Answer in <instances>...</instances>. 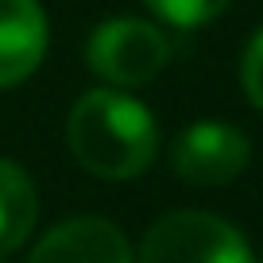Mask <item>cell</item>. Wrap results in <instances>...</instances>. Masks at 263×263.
I'll use <instances>...</instances> for the list:
<instances>
[{"label": "cell", "mask_w": 263, "mask_h": 263, "mask_svg": "<svg viewBox=\"0 0 263 263\" xmlns=\"http://www.w3.org/2000/svg\"><path fill=\"white\" fill-rule=\"evenodd\" d=\"M66 140L74 159L97 178H132L155 159V120L140 101L116 89H93L70 112Z\"/></svg>", "instance_id": "1"}, {"label": "cell", "mask_w": 263, "mask_h": 263, "mask_svg": "<svg viewBox=\"0 0 263 263\" xmlns=\"http://www.w3.org/2000/svg\"><path fill=\"white\" fill-rule=\"evenodd\" d=\"M140 263H252V252L229 221L182 209L147 232Z\"/></svg>", "instance_id": "2"}, {"label": "cell", "mask_w": 263, "mask_h": 263, "mask_svg": "<svg viewBox=\"0 0 263 263\" xmlns=\"http://www.w3.org/2000/svg\"><path fill=\"white\" fill-rule=\"evenodd\" d=\"M89 70L112 85H147L171 62V43L155 24L143 20H108L89 35Z\"/></svg>", "instance_id": "3"}, {"label": "cell", "mask_w": 263, "mask_h": 263, "mask_svg": "<svg viewBox=\"0 0 263 263\" xmlns=\"http://www.w3.org/2000/svg\"><path fill=\"white\" fill-rule=\"evenodd\" d=\"M248 136L229 120H197L171 147V163L190 186H224L248 166Z\"/></svg>", "instance_id": "4"}, {"label": "cell", "mask_w": 263, "mask_h": 263, "mask_svg": "<svg viewBox=\"0 0 263 263\" xmlns=\"http://www.w3.org/2000/svg\"><path fill=\"white\" fill-rule=\"evenodd\" d=\"M27 263H132V248L116 224L101 217H74L50 229Z\"/></svg>", "instance_id": "5"}, {"label": "cell", "mask_w": 263, "mask_h": 263, "mask_svg": "<svg viewBox=\"0 0 263 263\" xmlns=\"http://www.w3.org/2000/svg\"><path fill=\"white\" fill-rule=\"evenodd\" d=\"M47 20L39 0H0V85H16L43 62Z\"/></svg>", "instance_id": "6"}, {"label": "cell", "mask_w": 263, "mask_h": 263, "mask_svg": "<svg viewBox=\"0 0 263 263\" xmlns=\"http://www.w3.org/2000/svg\"><path fill=\"white\" fill-rule=\"evenodd\" d=\"M39 217V197L35 186L16 163L0 159V255L16 252L35 229Z\"/></svg>", "instance_id": "7"}, {"label": "cell", "mask_w": 263, "mask_h": 263, "mask_svg": "<svg viewBox=\"0 0 263 263\" xmlns=\"http://www.w3.org/2000/svg\"><path fill=\"white\" fill-rule=\"evenodd\" d=\"M147 8L174 27H201L221 16L229 0H147Z\"/></svg>", "instance_id": "8"}, {"label": "cell", "mask_w": 263, "mask_h": 263, "mask_svg": "<svg viewBox=\"0 0 263 263\" xmlns=\"http://www.w3.org/2000/svg\"><path fill=\"white\" fill-rule=\"evenodd\" d=\"M240 82H244V93L255 108L263 112V27L244 50V62H240Z\"/></svg>", "instance_id": "9"}]
</instances>
